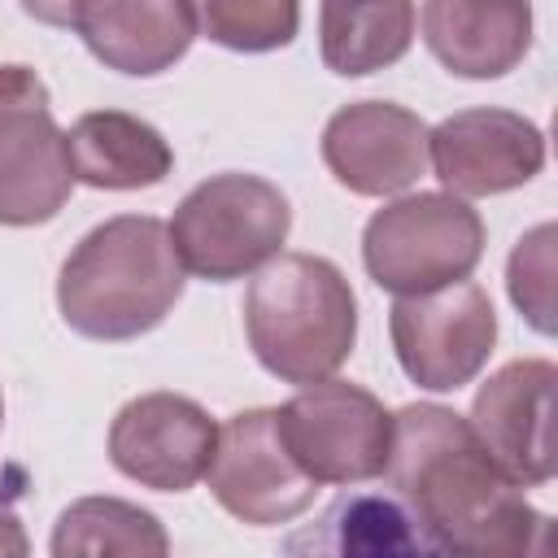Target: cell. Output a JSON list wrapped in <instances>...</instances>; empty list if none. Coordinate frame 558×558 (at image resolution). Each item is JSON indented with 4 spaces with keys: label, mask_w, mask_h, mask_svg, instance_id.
<instances>
[{
    "label": "cell",
    "mask_w": 558,
    "mask_h": 558,
    "mask_svg": "<svg viewBox=\"0 0 558 558\" xmlns=\"http://www.w3.org/2000/svg\"><path fill=\"white\" fill-rule=\"evenodd\" d=\"M384 475L453 558H554V519L527 506L449 405L418 401L392 414Z\"/></svg>",
    "instance_id": "6da1fadb"
},
{
    "label": "cell",
    "mask_w": 558,
    "mask_h": 558,
    "mask_svg": "<svg viewBox=\"0 0 558 558\" xmlns=\"http://www.w3.org/2000/svg\"><path fill=\"white\" fill-rule=\"evenodd\" d=\"M183 266L153 214H118L92 227L61 266L57 310L87 340H135L166 323L183 296Z\"/></svg>",
    "instance_id": "7a4b0ae2"
},
{
    "label": "cell",
    "mask_w": 558,
    "mask_h": 558,
    "mask_svg": "<svg viewBox=\"0 0 558 558\" xmlns=\"http://www.w3.org/2000/svg\"><path fill=\"white\" fill-rule=\"evenodd\" d=\"M253 357L283 384L331 379L357 340V296L344 270L318 253H279L244 288Z\"/></svg>",
    "instance_id": "3957f363"
},
{
    "label": "cell",
    "mask_w": 558,
    "mask_h": 558,
    "mask_svg": "<svg viewBox=\"0 0 558 558\" xmlns=\"http://www.w3.org/2000/svg\"><path fill=\"white\" fill-rule=\"evenodd\" d=\"M166 231L183 275L231 283L279 257L292 231V205L270 179L227 170L196 183Z\"/></svg>",
    "instance_id": "277c9868"
},
{
    "label": "cell",
    "mask_w": 558,
    "mask_h": 558,
    "mask_svg": "<svg viewBox=\"0 0 558 558\" xmlns=\"http://www.w3.org/2000/svg\"><path fill=\"white\" fill-rule=\"evenodd\" d=\"M484 257L480 214L445 192L397 196L371 214L362 231L366 275L397 296H423L471 279Z\"/></svg>",
    "instance_id": "5b68a950"
},
{
    "label": "cell",
    "mask_w": 558,
    "mask_h": 558,
    "mask_svg": "<svg viewBox=\"0 0 558 558\" xmlns=\"http://www.w3.org/2000/svg\"><path fill=\"white\" fill-rule=\"evenodd\" d=\"M279 440L314 484H366L388 471L392 414L349 379L301 388L275 410Z\"/></svg>",
    "instance_id": "8992f818"
},
{
    "label": "cell",
    "mask_w": 558,
    "mask_h": 558,
    "mask_svg": "<svg viewBox=\"0 0 558 558\" xmlns=\"http://www.w3.org/2000/svg\"><path fill=\"white\" fill-rule=\"evenodd\" d=\"M74 192L65 131L31 65H0V227H39Z\"/></svg>",
    "instance_id": "52a82bcc"
},
{
    "label": "cell",
    "mask_w": 558,
    "mask_h": 558,
    "mask_svg": "<svg viewBox=\"0 0 558 558\" xmlns=\"http://www.w3.org/2000/svg\"><path fill=\"white\" fill-rule=\"evenodd\" d=\"M388 331L401 371L418 388L458 392L484 371L497 344V310L480 283L462 279L423 296H397Z\"/></svg>",
    "instance_id": "ba28073f"
},
{
    "label": "cell",
    "mask_w": 558,
    "mask_h": 558,
    "mask_svg": "<svg viewBox=\"0 0 558 558\" xmlns=\"http://www.w3.org/2000/svg\"><path fill=\"white\" fill-rule=\"evenodd\" d=\"M205 480L214 501L248 527L292 523L314 506V493H318V484L283 449L275 410L231 414L218 427V449Z\"/></svg>",
    "instance_id": "9c48e42d"
},
{
    "label": "cell",
    "mask_w": 558,
    "mask_h": 558,
    "mask_svg": "<svg viewBox=\"0 0 558 558\" xmlns=\"http://www.w3.org/2000/svg\"><path fill=\"white\" fill-rule=\"evenodd\" d=\"M554 384L558 371L545 357H514L471 401V432L501 475L519 488L554 480Z\"/></svg>",
    "instance_id": "30bf717a"
},
{
    "label": "cell",
    "mask_w": 558,
    "mask_h": 558,
    "mask_svg": "<svg viewBox=\"0 0 558 558\" xmlns=\"http://www.w3.org/2000/svg\"><path fill=\"white\" fill-rule=\"evenodd\" d=\"M218 449L209 410L179 392H144L126 401L109 427V462L157 493H183L205 480Z\"/></svg>",
    "instance_id": "8fae6325"
},
{
    "label": "cell",
    "mask_w": 558,
    "mask_h": 558,
    "mask_svg": "<svg viewBox=\"0 0 558 558\" xmlns=\"http://www.w3.org/2000/svg\"><path fill=\"white\" fill-rule=\"evenodd\" d=\"M427 166L445 183V196H501L541 174L545 135L510 109H462L427 131Z\"/></svg>",
    "instance_id": "7c38bea8"
},
{
    "label": "cell",
    "mask_w": 558,
    "mask_h": 558,
    "mask_svg": "<svg viewBox=\"0 0 558 558\" xmlns=\"http://www.w3.org/2000/svg\"><path fill=\"white\" fill-rule=\"evenodd\" d=\"M39 22H65L87 44V52L135 78L170 70L196 31V4L187 0H74V4H26Z\"/></svg>",
    "instance_id": "4fadbf2b"
},
{
    "label": "cell",
    "mask_w": 558,
    "mask_h": 558,
    "mask_svg": "<svg viewBox=\"0 0 558 558\" xmlns=\"http://www.w3.org/2000/svg\"><path fill=\"white\" fill-rule=\"evenodd\" d=\"M323 161L357 196H397L427 174V122L392 100H353L327 118Z\"/></svg>",
    "instance_id": "5bb4252c"
},
{
    "label": "cell",
    "mask_w": 558,
    "mask_h": 558,
    "mask_svg": "<svg viewBox=\"0 0 558 558\" xmlns=\"http://www.w3.org/2000/svg\"><path fill=\"white\" fill-rule=\"evenodd\" d=\"M283 558H453L392 493L349 488L296 527Z\"/></svg>",
    "instance_id": "9a60e30c"
},
{
    "label": "cell",
    "mask_w": 558,
    "mask_h": 558,
    "mask_svg": "<svg viewBox=\"0 0 558 558\" xmlns=\"http://www.w3.org/2000/svg\"><path fill=\"white\" fill-rule=\"evenodd\" d=\"M423 44L458 78H501L532 48V9L527 4H462L432 0L414 9Z\"/></svg>",
    "instance_id": "2e32d148"
},
{
    "label": "cell",
    "mask_w": 558,
    "mask_h": 558,
    "mask_svg": "<svg viewBox=\"0 0 558 558\" xmlns=\"http://www.w3.org/2000/svg\"><path fill=\"white\" fill-rule=\"evenodd\" d=\"M70 174L74 183L100 192H140L161 183L174 170V153L166 135L122 109H92L65 131Z\"/></svg>",
    "instance_id": "e0dca14e"
},
{
    "label": "cell",
    "mask_w": 558,
    "mask_h": 558,
    "mask_svg": "<svg viewBox=\"0 0 558 558\" xmlns=\"http://www.w3.org/2000/svg\"><path fill=\"white\" fill-rule=\"evenodd\" d=\"M52 558H170L166 523L122 497L70 501L48 536Z\"/></svg>",
    "instance_id": "ac0fdd59"
},
{
    "label": "cell",
    "mask_w": 558,
    "mask_h": 558,
    "mask_svg": "<svg viewBox=\"0 0 558 558\" xmlns=\"http://www.w3.org/2000/svg\"><path fill=\"white\" fill-rule=\"evenodd\" d=\"M414 39V4H323L318 9V44L331 74L362 78L410 52Z\"/></svg>",
    "instance_id": "d6986e66"
},
{
    "label": "cell",
    "mask_w": 558,
    "mask_h": 558,
    "mask_svg": "<svg viewBox=\"0 0 558 558\" xmlns=\"http://www.w3.org/2000/svg\"><path fill=\"white\" fill-rule=\"evenodd\" d=\"M301 9L292 0H209L196 4V31L231 52H270L296 39Z\"/></svg>",
    "instance_id": "ffe728a7"
},
{
    "label": "cell",
    "mask_w": 558,
    "mask_h": 558,
    "mask_svg": "<svg viewBox=\"0 0 558 558\" xmlns=\"http://www.w3.org/2000/svg\"><path fill=\"white\" fill-rule=\"evenodd\" d=\"M554 222H541L532 227L514 253H510V266H506V288H510V301L514 310L541 331V336H554Z\"/></svg>",
    "instance_id": "44dd1931"
},
{
    "label": "cell",
    "mask_w": 558,
    "mask_h": 558,
    "mask_svg": "<svg viewBox=\"0 0 558 558\" xmlns=\"http://www.w3.org/2000/svg\"><path fill=\"white\" fill-rule=\"evenodd\" d=\"M0 558H31V541L9 501H0Z\"/></svg>",
    "instance_id": "7402d4cb"
},
{
    "label": "cell",
    "mask_w": 558,
    "mask_h": 558,
    "mask_svg": "<svg viewBox=\"0 0 558 558\" xmlns=\"http://www.w3.org/2000/svg\"><path fill=\"white\" fill-rule=\"evenodd\" d=\"M0 418H4V397H0Z\"/></svg>",
    "instance_id": "603a6c76"
}]
</instances>
